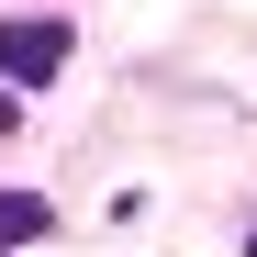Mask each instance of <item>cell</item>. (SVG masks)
Segmentation results:
<instances>
[{"label": "cell", "instance_id": "obj_2", "mask_svg": "<svg viewBox=\"0 0 257 257\" xmlns=\"http://www.w3.org/2000/svg\"><path fill=\"white\" fill-rule=\"evenodd\" d=\"M34 235H56V201H45V190H0V257L34 246Z\"/></svg>", "mask_w": 257, "mask_h": 257}, {"label": "cell", "instance_id": "obj_1", "mask_svg": "<svg viewBox=\"0 0 257 257\" xmlns=\"http://www.w3.org/2000/svg\"><path fill=\"white\" fill-rule=\"evenodd\" d=\"M67 45H78V34L45 12V23H34V12H12V23H0V78H12V90H45V78L67 67Z\"/></svg>", "mask_w": 257, "mask_h": 257}, {"label": "cell", "instance_id": "obj_3", "mask_svg": "<svg viewBox=\"0 0 257 257\" xmlns=\"http://www.w3.org/2000/svg\"><path fill=\"white\" fill-rule=\"evenodd\" d=\"M246 257H257V224H246Z\"/></svg>", "mask_w": 257, "mask_h": 257}]
</instances>
